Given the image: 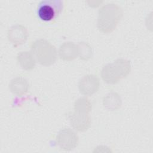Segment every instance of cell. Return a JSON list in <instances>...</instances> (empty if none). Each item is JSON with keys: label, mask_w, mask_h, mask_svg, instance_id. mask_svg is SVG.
<instances>
[{"label": "cell", "mask_w": 153, "mask_h": 153, "mask_svg": "<svg viewBox=\"0 0 153 153\" xmlns=\"http://www.w3.org/2000/svg\"><path fill=\"white\" fill-rule=\"evenodd\" d=\"M121 16L122 10L118 5L107 4L99 11L97 27L102 32H111L115 29Z\"/></svg>", "instance_id": "6da1fadb"}, {"label": "cell", "mask_w": 153, "mask_h": 153, "mask_svg": "<svg viewBox=\"0 0 153 153\" xmlns=\"http://www.w3.org/2000/svg\"><path fill=\"white\" fill-rule=\"evenodd\" d=\"M31 51L33 57L41 65H50L56 60V47L47 40L41 39L33 42Z\"/></svg>", "instance_id": "7a4b0ae2"}, {"label": "cell", "mask_w": 153, "mask_h": 153, "mask_svg": "<svg viewBox=\"0 0 153 153\" xmlns=\"http://www.w3.org/2000/svg\"><path fill=\"white\" fill-rule=\"evenodd\" d=\"M130 69V63L124 59H118L113 63L105 66L102 71V77L105 82L114 84L127 75Z\"/></svg>", "instance_id": "3957f363"}, {"label": "cell", "mask_w": 153, "mask_h": 153, "mask_svg": "<svg viewBox=\"0 0 153 153\" xmlns=\"http://www.w3.org/2000/svg\"><path fill=\"white\" fill-rule=\"evenodd\" d=\"M63 9V2L60 0H42L37 6V14L39 18L45 22L56 19Z\"/></svg>", "instance_id": "277c9868"}, {"label": "cell", "mask_w": 153, "mask_h": 153, "mask_svg": "<svg viewBox=\"0 0 153 153\" xmlns=\"http://www.w3.org/2000/svg\"><path fill=\"white\" fill-rule=\"evenodd\" d=\"M59 146L65 150H71L75 148L78 143V136L70 128L62 130L56 137Z\"/></svg>", "instance_id": "5b68a950"}, {"label": "cell", "mask_w": 153, "mask_h": 153, "mask_svg": "<svg viewBox=\"0 0 153 153\" xmlns=\"http://www.w3.org/2000/svg\"><path fill=\"white\" fill-rule=\"evenodd\" d=\"M99 82L97 76L88 75L84 76L79 81V89L81 93L85 95H91L99 88Z\"/></svg>", "instance_id": "8992f818"}, {"label": "cell", "mask_w": 153, "mask_h": 153, "mask_svg": "<svg viewBox=\"0 0 153 153\" xmlns=\"http://www.w3.org/2000/svg\"><path fill=\"white\" fill-rule=\"evenodd\" d=\"M27 37V32L25 27L20 25L13 26L8 32L9 41L14 45L17 46L25 42Z\"/></svg>", "instance_id": "52a82bcc"}, {"label": "cell", "mask_w": 153, "mask_h": 153, "mask_svg": "<svg viewBox=\"0 0 153 153\" xmlns=\"http://www.w3.org/2000/svg\"><path fill=\"white\" fill-rule=\"evenodd\" d=\"M29 84L27 81L21 76L14 78L9 84V88L14 94L21 96L27 91Z\"/></svg>", "instance_id": "ba28073f"}, {"label": "cell", "mask_w": 153, "mask_h": 153, "mask_svg": "<svg viewBox=\"0 0 153 153\" xmlns=\"http://www.w3.org/2000/svg\"><path fill=\"white\" fill-rule=\"evenodd\" d=\"M32 54L28 51H22L17 55V61L22 68L32 69L35 65V60Z\"/></svg>", "instance_id": "9c48e42d"}]
</instances>
